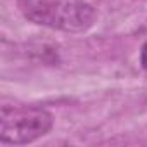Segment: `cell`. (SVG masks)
Instances as JSON below:
<instances>
[{
    "mask_svg": "<svg viewBox=\"0 0 147 147\" xmlns=\"http://www.w3.org/2000/svg\"><path fill=\"white\" fill-rule=\"evenodd\" d=\"M21 14L38 24L64 33H83L97 19V11L87 0H16Z\"/></svg>",
    "mask_w": 147,
    "mask_h": 147,
    "instance_id": "obj_1",
    "label": "cell"
},
{
    "mask_svg": "<svg viewBox=\"0 0 147 147\" xmlns=\"http://www.w3.org/2000/svg\"><path fill=\"white\" fill-rule=\"evenodd\" d=\"M54 126L50 111L40 106H2L0 140L2 144L24 145L45 137Z\"/></svg>",
    "mask_w": 147,
    "mask_h": 147,
    "instance_id": "obj_2",
    "label": "cell"
},
{
    "mask_svg": "<svg viewBox=\"0 0 147 147\" xmlns=\"http://www.w3.org/2000/svg\"><path fill=\"white\" fill-rule=\"evenodd\" d=\"M140 66H142V69L147 71V42L140 49Z\"/></svg>",
    "mask_w": 147,
    "mask_h": 147,
    "instance_id": "obj_3",
    "label": "cell"
}]
</instances>
